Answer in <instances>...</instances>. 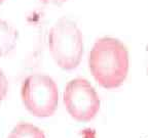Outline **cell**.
<instances>
[{
	"mask_svg": "<svg viewBox=\"0 0 148 138\" xmlns=\"http://www.w3.org/2000/svg\"><path fill=\"white\" fill-rule=\"evenodd\" d=\"M44 4H49V5H56V6H60V5L64 4L65 2H67L68 0H40Z\"/></svg>",
	"mask_w": 148,
	"mask_h": 138,
	"instance_id": "8",
	"label": "cell"
},
{
	"mask_svg": "<svg viewBox=\"0 0 148 138\" xmlns=\"http://www.w3.org/2000/svg\"><path fill=\"white\" fill-rule=\"evenodd\" d=\"M21 97L26 110L37 118H47L56 113L59 104V89L51 77L33 74L24 80Z\"/></svg>",
	"mask_w": 148,
	"mask_h": 138,
	"instance_id": "3",
	"label": "cell"
},
{
	"mask_svg": "<svg viewBox=\"0 0 148 138\" xmlns=\"http://www.w3.org/2000/svg\"><path fill=\"white\" fill-rule=\"evenodd\" d=\"M63 101L68 114L78 122H90L95 119L101 106L96 89L83 78L68 82L63 93Z\"/></svg>",
	"mask_w": 148,
	"mask_h": 138,
	"instance_id": "4",
	"label": "cell"
},
{
	"mask_svg": "<svg viewBox=\"0 0 148 138\" xmlns=\"http://www.w3.org/2000/svg\"><path fill=\"white\" fill-rule=\"evenodd\" d=\"M8 91V81L3 71L0 69V102L6 97Z\"/></svg>",
	"mask_w": 148,
	"mask_h": 138,
	"instance_id": "7",
	"label": "cell"
},
{
	"mask_svg": "<svg viewBox=\"0 0 148 138\" xmlns=\"http://www.w3.org/2000/svg\"><path fill=\"white\" fill-rule=\"evenodd\" d=\"M3 2H4V0H0V5L2 4V3H3Z\"/></svg>",
	"mask_w": 148,
	"mask_h": 138,
	"instance_id": "10",
	"label": "cell"
},
{
	"mask_svg": "<svg viewBox=\"0 0 148 138\" xmlns=\"http://www.w3.org/2000/svg\"><path fill=\"white\" fill-rule=\"evenodd\" d=\"M146 50H147V52H148V45L146 46ZM147 74H148V67H147Z\"/></svg>",
	"mask_w": 148,
	"mask_h": 138,
	"instance_id": "9",
	"label": "cell"
},
{
	"mask_svg": "<svg viewBox=\"0 0 148 138\" xmlns=\"http://www.w3.org/2000/svg\"><path fill=\"white\" fill-rule=\"evenodd\" d=\"M129 51L120 40L113 37L100 38L88 54V68L103 88L115 89L123 85L129 73Z\"/></svg>",
	"mask_w": 148,
	"mask_h": 138,
	"instance_id": "1",
	"label": "cell"
},
{
	"mask_svg": "<svg viewBox=\"0 0 148 138\" xmlns=\"http://www.w3.org/2000/svg\"><path fill=\"white\" fill-rule=\"evenodd\" d=\"M18 38V31L6 21L0 20V57H4L14 50Z\"/></svg>",
	"mask_w": 148,
	"mask_h": 138,
	"instance_id": "5",
	"label": "cell"
},
{
	"mask_svg": "<svg viewBox=\"0 0 148 138\" xmlns=\"http://www.w3.org/2000/svg\"><path fill=\"white\" fill-rule=\"evenodd\" d=\"M7 138H46L41 129L30 123H20L14 127Z\"/></svg>",
	"mask_w": 148,
	"mask_h": 138,
	"instance_id": "6",
	"label": "cell"
},
{
	"mask_svg": "<svg viewBox=\"0 0 148 138\" xmlns=\"http://www.w3.org/2000/svg\"><path fill=\"white\" fill-rule=\"evenodd\" d=\"M47 45L51 57L61 69L71 71L79 66L84 45L76 23L66 18L58 20L49 30Z\"/></svg>",
	"mask_w": 148,
	"mask_h": 138,
	"instance_id": "2",
	"label": "cell"
}]
</instances>
